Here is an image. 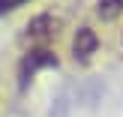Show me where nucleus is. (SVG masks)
Returning a JSON list of instances; mask_svg holds the SVG:
<instances>
[{"label":"nucleus","instance_id":"obj_1","mask_svg":"<svg viewBox=\"0 0 123 117\" xmlns=\"http://www.w3.org/2000/svg\"><path fill=\"white\" fill-rule=\"evenodd\" d=\"M45 66H57V57H54L48 48H33V51L24 54L21 66H18V84H21V90L27 87L30 78H33L39 69H45Z\"/></svg>","mask_w":123,"mask_h":117},{"label":"nucleus","instance_id":"obj_2","mask_svg":"<svg viewBox=\"0 0 123 117\" xmlns=\"http://www.w3.org/2000/svg\"><path fill=\"white\" fill-rule=\"evenodd\" d=\"M54 27H57V18L51 15H39L27 24V33H24V42H48L54 36Z\"/></svg>","mask_w":123,"mask_h":117},{"label":"nucleus","instance_id":"obj_3","mask_svg":"<svg viewBox=\"0 0 123 117\" xmlns=\"http://www.w3.org/2000/svg\"><path fill=\"white\" fill-rule=\"evenodd\" d=\"M96 45H99V42H96V33L90 27H81L75 33V39H72V54H75V60H90V54L96 51Z\"/></svg>","mask_w":123,"mask_h":117},{"label":"nucleus","instance_id":"obj_4","mask_svg":"<svg viewBox=\"0 0 123 117\" xmlns=\"http://www.w3.org/2000/svg\"><path fill=\"white\" fill-rule=\"evenodd\" d=\"M120 12H123V0H99V18L111 21V18H117Z\"/></svg>","mask_w":123,"mask_h":117},{"label":"nucleus","instance_id":"obj_5","mask_svg":"<svg viewBox=\"0 0 123 117\" xmlns=\"http://www.w3.org/2000/svg\"><path fill=\"white\" fill-rule=\"evenodd\" d=\"M27 0H0V15H6V12L18 9V6H24Z\"/></svg>","mask_w":123,"mask_h":117}]
</instances>
